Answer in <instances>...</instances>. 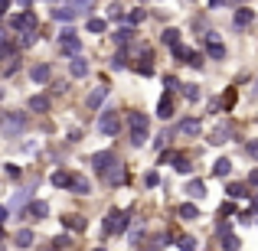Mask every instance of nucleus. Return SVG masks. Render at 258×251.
<instances>
[{
	"instance_id": "nucleus-7",
	"label": "nucleus",
	"mask_w": 258,
	"mask_h": 251,
	"mask_svg": "<svg viewBox=\"0 0 258 251\" xmlns=\"http://www.w3.org/2000/svg\"><path fill=\"white\" fill-rule=\"evenodd\" d=\"M59 49L66 52V56H79V52H82V39H79V33L76 30H62L59 33Z\"/></svg>"
},
{
	"instance_id": "nucleus-36",
	"label": "nucleus",
	"mask_w": 258,
	"mask_h": 251,
	"mask_svg": "<svg viewBox=\"0 0 258 251\" xmlns=\"http://www.w3.org/2000/svg\"><path fill=\"white\" fill-rule=\"evenodd\" d=\"M170 163H173L176 173H189V170H193V166H189V160H186V157H180V153H173V160H170Z\"/></svg>"
},
{
	"instance_id": "nucleus-15",
	"label": "nucleus",
	"mask_w": 258,
	"mask_h": 251,
	"mask_svg": "<svg viewBox=\"0 0 258 251\" xmlns=\"http://www.w3.org/2000/svg\"><path fill=\"white\" fill-rule=\"evenodd\" d=\"M30 78H33V82H39V85H46V82L52 78V65H49V62L33 65V69H30Z\"/></svg>"
},
{
	"instance_id": "nucleus-28",
	"label": "nucleus",
	"mask_w": 258,
	"mask_h": 251,
	"mask_svg": "<svg viewBox=\"0 0 258 251\" xmlns=\"http://www.w3.org/2000/svg\"><path fill=\"white\" fill-rule=\"evenodd\" d=\"M33 238H36V235H33L30 228H20V232L13 235V245H17V248H30V245H33Z\"/></svg>"
},
{
	"instance_id": "nucleus-22",
	"label": "nucleus",
	"mask_w": 258,
	"mask_h": 251,
	"mask_svg": "<svg viewBox=\"0 0 258 251\" xmlns=\"http://www.w3.org/2000/svg\"><path fill=\"white\" fill-rule=\"evenodd\" d=\"M69 189H72V193H79V196H88V193H92V183H88L82 173H72V183H69Z\"/></svg>"
},
{
	"instance_id": "nucleus-12",
	"label": "nucleus",
	"mask_w": 258,
	"mask_h": 251,
	"mask_svg": "<svg viewBox=\"0 0 258 251\" xmlns=\"http://www.w3.org/2000/svg\"><path fill=\"white\" fill-rule=\"evenodd\" d=\"M108 92H111V88L108 85H98V88H92V92H88V98H85V105H88V111H98L101 105H105V98H108Z\"/></svg>"
},
{
	"instance_id": "nucleus-35",
	"label": "nucleus",
	"mask_w": 258,
	"mask_h": 251,
	"mask_svg": "<svg viewBox=\"0 0 258 251\" xmlns=\"http://www.w3.org/2000/svg\"><path fill=\"white\" fill-rule=\"evenodd\" d=\"M173 245L180 248V251H196V238H193V235H180Z\"/></svg>"
},
{
	"instance_id": "nucleus-43",
	"label": "nucleus",
	"mask_w": 258,
	"mask_h": 251,
	"mask_svg": "<svg viewBox=\"0 0 258 251\" xmlns=\"http://www.w3.org/2000/svg\"><path fill=\"white\" fill-rule=\"evenodd\" d=\"M235 101H239V95H235V88H229V92L222 95V108H235Z\"/></svg>"
},
{
	"instance_id": "nucleus-24",
	"label": "nucleus",
	"mask_w": 258,
	"mask_h": 251,
	"mask_svg": "<svg viewBox=\"0 0 258 251\" xmlns=\"http://www.w3.org/2000/svg\"><path fill=\"white\" fill-rule=\"evenodd\" d=\"M134 36H138V30H134V26H118L114 43H118V46H127V43H134Z\"/></svg>"
},
{
	"instance_id": "nucleus-56",
	"label": "nucleus",
	"mask_w": 258,
	"mask_h": 251,
	"mask_svg": "<svg viewBox=\"0 0 258 251\" xmlns=\"http://www.w3.org/2000/svg\"><path fill=\"white\" fill-rule=\"evenodd\" d=\"M17 4L23 7V10H30V4H33V0H17Z\"/></svg>"
},
{
	"instance_id": "nucleus-26",
	"label": "nucleus",
	"mask_w": 258,
	"mask_h": 251,
	"mask_svg": "<svg viewBox=\"0 0 258 251\" xmlns=\"http://www.w3.org/2000/svg\"><path fill=\"white\" fill-rule=\"evenodd\" d=\"M219 245H222V251H239L242 248V238L235 232H229V235H219Z\"/></svg>"
},
{
	"instance_id": "nucleus-60",
	"label": "nucleus",
	"mask_w": 258,
	"mask_h": 251,
	"mask_svg": "<svg viewBox=\"0 0 258 251\" xmlns=\"http://www.w3.org/2000/svg\"><path fill=\"white\" fill-rule=\"evenodd\" d=\"M0 251H4V248H0Z\"/></svg>"
},
{
	"instance_id": "nucleus-44",
	"label": "nucleus",
	"mask_w": 258,
	"mask_h": 251,
	"mask_svg": "<svg viewBox=\"0 0 258 251\" xmlns=\"http://www.w3.org/2000/svg\"><path fill=\"white\" fill-rule=\"evenodd\" d=\"M124 65H127V56H124V49H121L118 56L111 59V69H114V72H121V69H124Z\"/></svg>"
},
{
	"instance_id": "nucleus-51",
	"label": "nucleus",
	"mask_w": 258,
	"mask_h": 251,
	"mask_svg": "<svg viewBox=\"0 0 258 251\" xmlns=\"http://www.w3.org/2000/svg\"><path fill=\"white\" fill-rule=\"evenodd\" d=\"M164 85H167V92H173V88H176V75H167Z\"/></svg>"
},
{
	"instance_id": "nucleus-6",
	"label": "nucleus",
	"mask_w": 258,
	"mask_h": 251,
	"mask_svg": "<svg viewBox=\"0 0 258 251\" xmlns=\"http://www.w3.org/2000/svg\"><path fill=\"white\" fill-rule=\"evenodd\" d=\"M203 56H206V59H216V62H222V59H226V46L219 43V36H216V33H206V36H203Z\"/></svg>"
},
{
	"instance_id": "nucleus-52",
	"label": "nucleus",
	"mask_w": 258,
	"mask_h": 251,
	"mask_svg": "<svg viewBox=\"0 0 258 251\" xmlns=\"http://www.w3.org/2000/svg\"><path fill=\"white\" fill-rule=\"evenodd\" d=\"M248 186H258V166L252 170V173H248Z\"/></svg>"
},
{
	"instance_id": "nucleus-59",
	"label": "nucleus",
	"mask_w": 258,
	"mask_h": 251,
	"mask_svg": "<svg viewBox=\"0 0 258 251\" xmlns=\"http://www.w3.org/2000/svg\"><path fill=\"white\" fill-rule=\"evenodd\" d=\"M255 95H258V85H255Z\"/></svg>"
},
{
	"instance_id": "nucleus-54",
	"label": "nucleus",
	"mask_w": 258,
	"mask_h": 251,
	"mask_svg": "<svg viewBox=\"0 0 258 251\" xmlns=\"http://www.w3.org/2000/svg\"><path fill=\"white\" fill-rule=\"evenodd\" d=\"M252 215H258V196H252V209H248Z\"/></svg>"
},
{
	"instance_id": "nucleus-48",
	"label": "nucleus",
	"mask_w": 258,
	"mask_h": 251,
	"mask_svg": "<svg viewBox=\"0 0 258 251\" xmlns=\"http://www.w3.org/2000/svg\"><path fill=\"white\" fill-rule=\"evenodd\" d=\"M229 232H232V222H226V219L216 222V235H229Z\"/></svg>"
},
{
	"instance_id": "nucleus-4",
	"label": "nucleus",
	"mask_w": 258,
	"mask_h": 251,
	"mask_svg": "<svg viewBox=\"0 0 258 251\" xmlns=\"http://www.w3.org/2000/svg\"><path fill=\"white\" fill-rule=\"evenodd\" d=\"M121 160H118V153L114 150H101V153H95L92 157V166H95V173L101 176V180H108V176H111V170L118 166Z\"/></svg>"
},
{
	"instance_id": "nucleus-16",
	"label": "nucleus",
	"mask_w": 258,
	"mask_h": 251,
	"mask_svg": "<svg viewBox=\"0 0 258 251\" xmlns=\"http://www.w3.org/2000/svg\"><path fill=\"white\" fill-rule=\"evenodd\" d=\"M157 118L160 121H170L173 118V92H167L164 98L157 101Z\"/></svg>"
},
{
	"instance_id": "nucleus-40",
	"label": "nucleus",
	"mask_w": 258,
	"mask_h": 251,
	"mask_svg": "<svg viewBox=\"0 0 258 251\" xmlns=\"http://www.w3.org/2000/svg\"><path fill=\"white\" fill-rule=\"evenodd\" d=\"M203 62H206V56H203L200 49H193V52H189V62H186V65H193V69H203Z\"/></svg>"
},
{
	"instance_id": "nucleus-39",
	"label": "nucleus",
	"mask_w": 258,
	"mask_h": 251,
	"mask_svg": "<svg viewBox=\"0 0 258 251\" xmlns=\"http://www.w3.org/2000/svg\"><path fill=\"white\" fill-rule=\"evenodd\" d=\"M144 186H147V189L160 186V173H157V170H147V173H144Z\"/></svg>"
},
{
	"instance_id": "nucleus-21",
	"label": "nucleus",
	"mask_w": 258,
	"mask_h": 251,
	"mask_svg": "<svg viewBox=\"0 0 258 251\" xmlns=\"http://www.w3.org/2000/svg\"><path fill=\"white\" fill-rule=\"evenodd\" d=\"M62 225L66 228H69V232H85V228H88V222H85V215H62Z\"/></svg>"
},
{
	"instance_id": "nucleus-29",
	"label": "nucleus",
	"mask_w": 258,
	"mask_h": 251,
	"mask_svg": "<svg viewBox=\"0 0 258 251\" xmlns=\"http://www.w3.org/2000/svg\"><path fill=\"white\" fill-rule=\"evenodd\" d=\"M49 17H52V20H59V23H69V20H76L79 13H76V10H69V7H56V10H49Z\"/></svg>"
},
{
	"instance_id": "nucleus-1",
	"label": "nucleus",
	"mask_w": 258,
	"mask_h": 251,
	"mask_svg": "<svg viewBox=\"0 0 258 251\" xmlns=\"http://www.w3.org/2000/svg\"><path fill=\"white\" fill-rule=\"evenodd\" d=\"M127 140L131 147H144L151 140V118L144 111H127Z\"/></svg>"
},
{
	"instance_id": "nucleus-13",
	"label": "nucleus",
	"mask_w": 258,
	"mask_h": 251,
	"mask_svg": "<svg viewBox=\"0 0 258 251\" xmlns=\"http://www.w3.org/2000/svg\"><path fill=\"white\" fill-rule=\"evenodd\" d=\"M252 20H255V10H248V7H239V10L232 13V26L235 30H248Z\"/></svg>"
},
{
	"instance_id": "nucleus-57",
	"label": "nucleus",
	"mask_w": 258,
	"mask_h": 251,
	"mask_svg": "<svg viewBox=\"0 0 258 251\" xmlns=\"http://www.w3.org/2000/svg\"><path fill=\"white\" fill-rule=\"evenodd\" d=\"M0 241H4V225H0Z\"/></svg>"
},
{
	"instance_id": "nucleus-8",
	"label": "nucleus",
	"mask_w": 258,
	"mask_h": 251,
	"mask_svg": "<svg viewBox=\"0 0 258 251\" xmlns=\"http://www.w3.org/2000/svg\"><path fill=\"white\" fill-rule=\"evenodd\" d=\"M46 215H49V202H43V199H30L26 202V209L20 212V219H33V222H43Z\"/></svg>"
},
{
	"instance_id": "nucleus-49",
	"label": "nucleus",
	"mask_w": 258,
	"mask_h": 251,
	"mask_svg": "<svg viewBox=\"0 0 258 251\" xmlns=\"http://www.w3.org/2000/svg\"><path fill=\"white\" fill-rule=\"evenodd\" d=\"M245 153L252 160H258V140H248V144H245Z\"/></svg>"
},
{
	"instance_id": "nucleus-50",
	"label": "nucleus",
	"mask_w": 258,
	"mask_h": 251,
	"mask_svg": "<svg viewBox=\"0 0 258 251\" xmlns=\"http://www.w3.org/2000/svg\"><path fill=\"white\" fill-rule=\"evenodd\" d=\"M167 137H170V131H167V134H160V137H154V150H160V147L167 144Z\"/></svg>"
},
{
	"instance_id": "nucleus-46",
	"label": "nucleus",
	"mask_w": 258,
	"mask_h": 251,
	"mask_svg": "<svg viewBox=\"0 0 258 251\" xmlns=\"http://www.w3.org/2000/svg\"><path fill=\"white\" fill-rule=\"evenodd\" d=\"M4 173L10 176V180H20V176H23V170H20L17 163H4Z\"/></svg>"
},
{
	"instance_id": "nucleus-61",
	"label": "nucleus",
	"mask_w": 258,
	"mask_h": 251,
	"mask_svg": "<svg viewBox=\"0 0 258 251\" xmlns=\"http://www.w3.org/2000/svg\"><path fill=\"white\" fill-rule=\"evenodd\" d=\"M46 251H49V248H46Z\"/></svg>"
},
{
	"instance_id": "nucleus-38",
	"label": "nucleus",
	"mask_w": 258,
	"mask_h": 251,
	"mask_svg": "<svg viewBox=\"0 0 258 251\" xmlns=\"http://www.w3.org/2000/svg\"><path fill=\"white\" fill-rule=\"evenodd\" d=\"M0 59H7V62L17 59V43H4V46H0Z\"/></svg>"
},
{
	"instance_id": "nucleus-10",
	"label": "nucleus",
	"mask_w": 258,
	"mask_h": 251,
	"mask_svg": "<svg viewBox=\"0 0 258 251\" xmlns=\"http://www.w3.org/2000/svg\"><path fill=\"white\" fill-rule=\"evenodd\" d=\"M176 134H183V137H200V131H203V121L200 118H183L180 124L173 127Z\"/></svg>"
},
{
	"instance_id": "nucleus-47",
	"label": "nucleus",
	"mask_w": 258,
	"mask_h": 251,
	"mask_svg": "<svg viewBox=\"0 0 258 251\" xmlns=\"http://www.w3.org/2000/svg\"><path fill=\"white\" fill-rule=\"evenodd\" d=\"M108 17H111V20H118V23H121V20H124V7H121V4H114L111 10H108Z\"/></svg>"
},
{
	"instance_id": "nucleus-25",
	"label": "nucleus",
	"mask_w": 258,
	"mask_h": 251,
	"mask_svg": "<svg viewBox=\"0 0 258 251\" xmlns=\"http://www.w3.org/2000/svg\"><path fill=\"white\" fill-rule=\"evenodd\" d=\"M49 183H52L56 189H69V183H72V173H69V170H56V173L49 176Z\"/></svg>"
},
{
	"instance_id": "nucleus-45",
	"label": "nucleus",
	"mask_w": 258,
	"mask_h": 251,
	"mask_svg": "<svg viewBox=\"0 0 258 251\" xmlns=\"http://www.w3.org/2000/svg\"><path fill=\"white\" fill-rule=\"evenodd\" d=\"M229 215H235V202H232V199L219 206V219H229Z\"/></svg>"
},
{
	"instance_id": "nucleus-20",
	"label": "nucleus",
	"mask_w": 258,
	"mask_h": 251,
	"mask_svg": "<svg viewBox=\"0 0 258 251\" xmlns=\"http://www.w3.org/2000/svg\"><path fill=\"white\" fill-rule=\"evenodd\" d=\"M69 75H72V78H85V75H88V62H85L82 56H72V59H69Z\"/></svg>"
},
{
	"instance_id": "nucleus-17",
	"label": "nucleus",
	"mask_w": 258,
	"mask_h": 251,
	"mask_svg": "<svg viewBox=\"0 0 258 251\" xmlns=\"http://www.w3.org/2000/svg\"><path fill=\"white\" fill-rule=\"evenodd\" d=\"M229 140H232V124H219L213 134H209V144H216V147H219V144H229Z\"/></svg>"
},
{
	"instance_id": "nucleus-3",
	"label": "nucleus",
	"mask_w": 258,
	"mask_h": 251,
	"mask_svg": "<svg viewBox=\"0 0 258 251\" xmlns=\"http://www.w3.org/2000/svg\"><path fill=\"white\" fill-rule=\"evenodd\" d=\"M26 127H30V121H26L23 111H7L4 118H0V131H4L7 137H17V134H23Z\"/></svg>"
},
{
	"instance_id": "nucleus-37",
	"label": "nucleus",
	"mask_w": 258,
	"mask_h": 251,
	"mask_svg": "<svg viewBox=\"0 0 258 251\" xmlns=\"http://www.w3.org/2000/svg\"><path fill=\"white\" fill-rule=\"evenodd\" d=\"M33 43H36V36H33V33H20V36H17V49H30Z\"/></svg>"
},
{
	"instance_id": "nucleus-27",
	"label": "nucleus",
	"mask_w": 258,
	"mask_h": 251,
	"mask_svg": "<svg viewBox=\"0 0 258 251\" xmlns=\"http://www.w3.org/2000/svg\"><path fill=\"white\" fill-rule=\"evenodd\" d=\"M186 196L189 199H203V196H206V183L203 180H189L186 183Z\"/></svg>"
},
{
	"instance_id": "nucleus-58",
	"label": "nucleus",
	"mask_w": 258,
	"mask_h": 251,
	"mask_svg": "<svg viewBox=\"0 0 258 251\" xmlns=\"http://www.w3.org/2000/svg\"><path fill=\"white\" fill-rule=\"evenodd\" d=\"M92 251H108V248H92Z\"/></svg>"
},
{
	"instance_id": "nucleus-42",
	"label": "nucleus",
	"mask_w": 258,
	"mask_h": 251,
	"mask_svg": "<svg viewBox=\"0 0 258 251\" xmlns=\"http://www.w3.org/2000/svg\"><path fill=\"white\" fill-rule=\"evenodd\" d=\"M164 43L170 46V49H173V46H180V30H167L164 33Z\"/></svg>"
},
{
	"instance_id": "nucleus-55",
	"label": "nucleus",
	"mask_w": 258,
	"mask_h": 251,
	"mask_svg": "<svg viewBox=\"0 0 258 251\" xmlns=\"http://www.w3.org/2000/svg\"><path fill=\"white\" fill-rule=\"evenodd\" d=\"M4 222H7V206L0 202V225H4Z\"/></svg>"
},
{
	"instance_id": "nucleus-5",
	"label": "nucleus",
	"mask_w": 258,
	"mask_h": 251,
	"mask_svg": "<svg viewBox=\"0 0 258 251\" xmlns=\"http://www.w3.org/2000/svg\"><path fill=\"white\" fill-rule=\"evenodd\" d=\"M118 131H121V111H114V108H105V111L98 114V134H105V137H114Z\"/></svg>"
},
{
	"instance_id": "nucleus-9",
	"label": "nucleus",
	"mask_w": 258,
	"mask_h": 251,
	"mask_svg": "<svg viewBox=\"0 0 258 251\" xmlns=\"http://www.w3.org/2000/svg\"><path fill=\"white\" fill-rule=\"evenodd\" d=\"M10 26L17 33H36V13H33V10L17 13V17H10Z\"/></svg>"
},
{
	"instance_id": "nucleus-32",
	"label": "nucleus",
	"mask_w": 258,
	"mask_h": 251,
	"mask_svg": "<svg viewBox=\"0 0 258 251\" xmlns=\"http://www.w3.org/2000/svg\"><path fill=\"white\" fill-rule=\"evenodd\" d=\"M170 52H173V62H176V65H186V62H189V52H193V49H186V46L180 43V46H173Z\"/></svg>"
},
{
	"instance_id": "nucleus-30",
	"label": "nucleus",
	"mask_w": 258,
	"mask_h": 251,
	"mask_svg": "<svg viewBox=\"0 0 258 251\" xmlns=\"http://www.w3.org/2000/svg\"><path fill=\"white\" fill-rule=\"evenodd\" d=\"M229 173H232V160H216V166H213V176H219V180H229Z\"/></svg>"
},
{
	"instance_id": "nucleus-14",
	"label": "nucleus",
	"mask_w": 258,
	"mask_h": 251,
	"mask_svg": "<svg viewBox=\"0 0 258 251\" xmlns=\"http://www.w3.org/2000/svg\"><path fill=\"white\" fill-rule=\"evenodd\" d=\"M226 196L232 202H239V199H252V193H248V183H229L226 186Z\"/></svg>"
},
{
	"instance_id": "nucleus-2",
	"label": "nucleus",
	"mask_w": 258,
	"mask_h": 251,
	"mask_svg": "<svg viewBox=\"0 0 258 251\" xmlns=\"http://www.w3.org/2000/svg\"><path fill=\"white\" fill-rule=\"evenodd\" d=\"M127 228H131V215L121 209H111L101 219V235H127Z\"/></svg>"
},
{
	"instance_id": "nucleus-34",
	"label": "nucleus",
	"mask_w": 258,
	"mask_h": 251,
	"mask_svg": "<svg viewBox=\"0 0 258 251\" xmlns=\"http://www.w3.org/2000/svg\"><path fill=\"white\" fill-rule=\"evenodd\" d=\"M180 88H183V98H186V101H200L203 98L200 85H193V82H189V85H180Z\"/></svg>"
},
{
	"instance_id": "nucleus-23",
	"label": "nucleus",
	"mask_w": 258,
	"mask_h": 251,
	"mask_svg": "<svg viewBox=\"0 0 258 251\" xmlns=\"http://www.w3.org/2000/svg\"><path fill=\"white\" fill-rule=\"evenodd\" d=\"M176 215H180L183 222H193V219H200V209H196L193 202H180V206H176Z\"/></svg>"
},
{
	"instance_id": "nucleus-41",
	"label": "nucleus",
	"mask_w": 258,
	"mask_h": 251,
	"mask_svg": "<svg viewBox=\"0 0 258 251\" xmlns=\"http://www.w3.org/2000/svg\"><path fill=\"white\" fill-rule=\"evenodd\" d=\"M147 20V10H131V17H127V26H138Z\"/></svg>"
},
{
	"instance_id": "nucleus-11",
	"label": "nucleus",
	"mask_w": 258,
	"mask_h": 251,
	"mask_svg": "<svg viewBox=\"0 0 258 251\" xmlns=\"http://www.w3.org/2000/svg\"><path fill=\"white\" fill-rule=\"evenodd\" d=\"M134 72L144 75V78H154V56H151V49H141V59L134 62Z\"/></svg>"
},
{
	"instance_id": "nucleus-31",
	"label": "nucleus",
	"mask_w": 258,
	"mask_h": 251,
	"mask_svg": "<svg viewBox=\"0 0 258 251\" xmlns=\"http://www.w3.org/2000/svg\"><path fill=\"white\" fill-rule=\"evenodd\" d=\"M167 241H170V235H167V232H157L151 241H147V251H164Z\"/></svg>"
},
{
	"instance_id": "nucleus-53",
	"label": "nucleus",
	"mask_w": 258,
	"mask_h": 251,
	"mask_svg": "<svg viewBox=\"0 0 258 251\" xmlns=\"http://www.w3.org/2000/svg\"><path fill=\"white\" fill-rule=\"evenodd\" d=\"M4 43H10V33H7L4 26H0V46H4Z\"/></svg>"
},
{
	"instance_id": "nucleus-33",
	"label": "nucleus",
	"mask_w": 258,
	"mask_h": 251,
	"mask_svg": "<svg viewBox=\"0 0 258 251\" xmlns=\"http://www.w3.org/2000/svg\"><path fill=\"white\" fill-rule=\"evenodd\" d=\"M85 30H88V33H101V36H105V33H108V20H98V17H92V20L85 23Z\"/></svg>"
},
{
	"instance_id": "nucleus-19",
	"label": "nucleus",
	"mask_w": 258,
	"mask_h": 251,
	"mask_svg": "<svg viewBox=\"0 0 258 251\" xmlns=\"http://www.w3.org/2000/svg\"><path fill=\"white\" fill-rule=\"evenodd\" d=\"M26 108H30L33 114H46L49 111V95H33V98L26 101Z\"/></svg>"
},
{
	"instance_id": "nucleus-18",
	"label": "nucleus",
	"mask_w": 258,
	"mask_h": 251,
	"mask_svg": "<svg viewBox=\"0 0 258 251\" xmlns=\"http://www.w3.org/2000/svg\"><path fill=\"white\" fill-rule=\"evenodd\" d=\"M33 186H36V183H30V186H20V189H17V196H13V202H10V206L23 212V209H26V202L33 199V196H30V193H33Z\"/></svg>"
}]
</instances>
